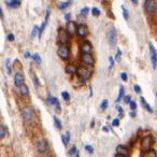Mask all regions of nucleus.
Returning a JSON list of instances; mask_svg holds the SVG:
<instances>
[{
    "instance_id": "423d86ee",
    "label": "nucleus",
    "mask_w": 157,
    "mask_h": 157,
    "mask_svg": "<svg viewBox=\"0 0 157 157\" xmlns=\"http://www.w3.org/2000/svg\"><path fill=\"white\" fill-rule=\"evenodd\" d=\"M157 8V4H156V1L155 0H145L144 2V9L147 12H154Z\"/></svg>"
},
{
    "instance_id": "f704fd0d",
    "label": "nucleus",
    "mask_w": 157,
    "mask_h": 157,
    "mask_svg": "<svg viewBox=\"0 0 157 157\" xmlns=\"http://www.w3.org/2000/svg\"><path fill=\"white\" fill-rule=\"evenodd\" d=\"M61 96H63V98L65 100H69V98H70V95H69L68 92H63L61 93Z\"/></svg>"
},
{
    "instance_id": "c9c22d12",
    "label": "nucleus",
    "mask_w": 157,
    "mask_h": 157,
    "mask_svg": "<svg viewBox=\"0 0 157 157\" xmlns=\"http://www.w3.org/2000/svg\"><path fill=\"white\" fill-rule=\"evenodd\" d=\"M85 150H86L88 153H90V154H92V153H94V149H93L92 145H85Z\"/></svg>"
},
{
    "instance_id": "5fc2aeb1",
    "label": "nucleus",
    "mask_w": 157,
    "mask_h": 157,
    "mask_svg": "<svg viewBox=\"0 0 157 157\" xmlns=\"http://www.w3.org/2000/svg\"><path fill=\"white\" fill-rule=\"evenodd\" d=\"M102 129H103V130H105V131H108V127H103V128H102Z\"/></svg>"
},
{
    "instance_id": "412c9836",
    "label": "nucleus",
    "mask_w": 157,
    "mask_h": 157,
    "mask_svg": "<svg viewBox=\"0 0 157 157\" xmlns=\"http://www.w3.org/2000/svg\"><path fill=\"white\" fill-rule=\"evenodd\" d=\"M70 4H71V0H69V1H66V2H58L57 7L60 10H65V9L67 8V7H69Z\"/></svg>"
},
{
    "instance_id": "a18cd8bd",
    "label": "nucleus",
    "mask_w": 157,
    "mask_h": 157,
    "mask_svg": "<svg viewBox=\"0 0 157 157\" xmlns=\"http://www.w3.org/2000/svg\"><path fill=\"white\" fill-rule=\"evenodd\" d=\"M109 60H110V69H111L113 66H114V59L110 56V57H109Z\"/></svg>"
},
{
    "instance_id": "6e6d98bb",
    "label": "nucleus",
    "mask_w": 157,
    "mask_h": 157,
    "mask_svg": "<svg viewBox=\"0 0 157 157\" xmlns=\"http://www.w3.org/2000/svg\"><path fill=\"white\" fill-rule=\"evenodd\" d=\"M115 157H124V156H122V155H118V154H116V155H115Z\"/></svg>"
},
{
    "instance_id": "0eeeda50",
    "label": "nucleus",
    "mask_w": 157,
    "mask_h": 157,
    "mask_svg": "<svg viewBox=\"0 0 157 157\" xmlns=\"http://www.w3.org/2000/svg\"><path fill=\"white\" fill-rule=\"evenodd\" d=\"M58 56H59L60 58H63V59H68L69 57H70V51H69V49L67 46H65V45H63V46H60L59 49H58Z\"/></svg>"
},
{
    "instance_id": "5701e85b",
    "label": "nucleus",
    "mask_w": 157,
    "mask_h": 157,
    "mask_svg": "<svg viewBox=\"0 0 157 157\" xmlns=\"http://www.w3.org/2000/svg\"><path fill=\"white\" fill-rule=\"evenodd\" d=\"M61 140H63L64 144H65V145H67V144H68V142H69V140H70V134H69V132H67L66 135H61Z\"/></svg>"
},
{
    "instance_id": "6ab92c4d",
    "label": "nucleus",
    "mask_w": 157,
    "mask_h": 157,
    "mask_svg": "<svg viewBox=\"0 0 157 157\" xmlns=\"http://www.w3.org/2000/svg\"><path fill=\"white\" fill-rule=\"evenodd\" d=\"M19 93H21L22 96H26V95H28V93H29L28 86H27V85H25V84H23L22 86H19Z\"/></svg>"
},
{
    "instance_id": "20e7f679",
    "label": "nucleus",
    "mask_w": 157,
    "mask_h": 157,
    "mask_svg": "<svg viewBox=\"0 0 157 157\" xmlns=\"http://www.w3.org/2000/svg\"><path fill=\"white\" fill-rule=\"evenodd\" d=\"M149 49H150V56H151V63H152V68L155 69L157 65V53L156 50L154 49V46L152 45V43L149 44Z\"/></svg>"
},
{
    "instance_id": "4c0bfd02",
    "label": "nucleus",
    "mask_w": 157,
    "mask_h": 157,
    "mask_svg": "<svg viewBox=\"0 0 157 157\" xmlns=\"http://www.w3.org/2000/svg\"><path fill=\"white\" fill-rule=\"evenodd\" d=\"M124 101L126 103H129L131 101V96H124Z\"/></svg>"
},
{
    "instance_id": "7c9ffc66",
    "label": "nucleus",
    "mask_w": 157,
    "mask_h": 157,
    "mask_svg": "<svg viewBox=\"0 0 157 157\" xmlns=\"http://www.w3.org/2000/svg\"><path fill=\"white\" fill-rule=\"evenodd\" d=\"M37 34H39V26H37V25H36V26L34 27V29H32L31 36H32V37H36V36H37Z\"/></svg>"
},
{
    "instance_id": "cd10ccee",
    "label": "nucleus",
    "mask_w": 157,
    "mask_h": 157,
    "mask_svg": "<svg viewBox=\"0 0 157 157\" xmlns=\"http://www.w3.org/2000/svg\"><path fill=\"white\" fill-rule=\"evenodd\" d=\"M122 10H123V15H124V19H129V13H128V10L124 7V5H122Z\"/></svg>"
},
{
    "instance_id": "f257e3e1",
    "label": "nucleus",
    "mask_w": 157,
    "mask_h": 157,
    "mask_svg": "<svg viewBox=\"0 0 157 157\" xmlns=\"http://www.w3.org/2000/svg\"><path fill=\"white\" fill-rule=\"evenodd\" d=\"M107 37H108V41H109V44L112 47H114L116 45V42H117V32H116L115 27H109L107 31Z\"/></svg>"
},
{
    "instance_id": "2f4dec72",
    "label": "nucleus",
    "mask_w": 157,
    "mask_h": 157,
    "mask_svg": "<svg viewBox=\"0 0 157 157\" xmlns=\"http://www.w3.org/2000/svg\"><path fill=\"white\" fill-rule=\"evenodd\" d=\"M92 14L94 16H99L100 15V10L98 8H93L92 9Z\"/></svg>"
},
{
    "instance_id": "393cba45",
    "label": "nucleus",
    "mask_w": 157,
    "mask_h": 157,
    "mask_svg": "<svg viewBox=\"0 0 157 157\" xmlns=\"http://www.w3.org/2000/svg\"><path fill=\"white\" fill-rule=\"evenodd\" d=\"M124 93H125V88H124V86H120V92H118V97H117V99H116V102H118L122 98L124 97Z\"/></svg>"
},
{
    "instance_id": "864d4df0",
    "label": "nucleus",
    "mask_w": 157,
    "mask_h": 157,
    "mask_svg": "<svg viewBox=\"0 0 157 157\" xmlns=\"http://www.w3.org/2000/svg\"><path fill=\"white\" fill-rule=\"evenodd\" d=\"M74 155H76V157H80V154H78V152H76Z\"/></svg>"
},
{
    "instance_id": "6e6552de",
    "label": "nucleus",
    "mask_w": 157,
    "mask_h": 157,
    "mask_svg": "<svg viewBox=\"0 0 157 157\" xmlns=\"http://www.w3.org/2000/svg\"><path fill=\"white\" fill-rule=\"evenodd\" d=\"M81 61L85 66H93L95 64V59L92 54H83L81 57Z\"/></svg>"
},
{
    "instance_id": "e433bc0d",
    "label": "nucleus",
    "mask_w": 157,
    "mask_h": 157,
    "mask_svg": "<svg viewBox=\"0 0 157 157\" xmlns=\"http://www.w3.org/2000/svg\"><path fill=\"white\" fill-rule=\"evenodd\" d=\"M120 56H122V51H120V49H117V54H116V60H117V61L120 60Z\"/></svg>"
},
{
    "instance_id": "4468645a",
    "label": "nucleus",
    "mask_w": 157,
    "mask_h": 157,
    "mask_svg": "<svg viewBox=\"0 0 157 157\" xmlns=\"http://www.w3.org/2000/svg\"><path fill=\"white\" fill-rule=\"evenodd\" d=\"M76 24L74 23V22H68L67 23V32H68L69 34H74L76 32Z\"/></svg>"
},
{
    "instance_id": "09e8293b",
    "label": "nucleus",
    "mask_w": 157,
    "mask_h": 157,
    "mask_svg": "<svg viewBox=\"0 0 157 157\" xmlns=\"http://www.w3.org/2000/svg\"><path fill=\"white\" fill-rule=\"evenodd\" d=\"M117 110H118V112H120V114L123 113V108H122V107H117Z\"/></svg>"
},
{
    "instance_id": "f03ea898",
    "label": "nucleus",
    "mask_w": 157,
    "mask_h": 157,
    "mask_svg": "<svg viewBox=\"0 0 157 157\" xmlns=\"http://www.w3.org/2000/svg\"><path fill=\"white\" fill-rule=\"evenodd\" d=\"M34 110H32V108L30 105L24 107L23 110H22V116L26 122H30V120H34Z\"/></svg>"
},
{
    "instance_id": "49530a36",
    "label": "nucleus",
    "mask_w": 157,
    "mask_h": 157,
    "mask_svg": "<svg viewBox=\"0 0 157 157\" xmlns=\"http://www.w3.org/2000/svg\"><path fill=\"white\" fill-rule=\"evenodd\" d=\"M70 16H71V14H70V13H67V14H66V15H65V19H67V21H69V19H70Z\"/></svg>"
},
{
    "instance_id": "dca6fc26",
    "label": "nucleus",
    "mask_w": 157,
    "mask_h": 157,
    "mask_svg": "<svg viewBox=\"0 0 157 157\" xmlns=\"http://www.w3.org/2000/svg\"><path fill=\"white\" fill-rule=\"evenodd\" d=\"M49 102H50L52 105H55L56 109L57 110H60V107H59V101H58V99L56 97H54V96H49Z\"/></svg>"
},
{
    "instance_id": "a211bd4d",
    "label": "nucleus",
    "mask_w": 157,
    "mask_h": 157,
    "mask_svg": "<svg viewBox=\"0 0 157 157\" xmlns=\"http://www.w3.org/2000/svg\"><path fill=\"white\" fill-rule=\"evenodd\" d=\"M141 99V103H142V105H143V108L145 109V110L147 111V112H150V113H152L153 112V110H152V108L150 107V105L147 103V101L145 99H144V97H141L140 98Z\"/></svg>"
},
{
    "instance_id": "1a4fd4ad",
    "label": "nucleus",
    "mask_w": 157,
    "mask_h": 157,
    "mask_svg": "<svg viewBox=\"0 0 157 157\" xmlns=\"http://www.w3.org/2000/svg\"><path fill=\"white\" fill-rule=\"evenodd\" d=\"M58 39L63 44H67L69 41V34L67 32V30L65 29H60L58 31Z\"/></svg>"
},
{
    "instance_id": "ea45409f",
    "label": "nucleus",
    "mask_w": 157,
    "mask_h": 157,
    "mask_svg": "<svg viewBox=\"0 0 157 157\" xmlns=\"http://www.w3.org/2000/svg\"><path fill=\"white\" fill-rule=\"evenodd\" d=\"M34 85H36V86H39V85H40L39 80H38L37 76H34Z\"/></svg>"
},
{
    "instance_id": "58836bf2",
    "label": "nucleus",
    "mask_w": 157,
    "mask_h": 157,
    "mask_svg": "<svg viewBox=\"0 0 157 157\" xmlns=\"http://www.w3.org/2000/svg\"><path fill=\"white\" fill-rule=\"evenodd\" d=\"M120 78H122L123 81H127V73L126 72H122L120 73Z\"/></svg>"
},
{
    "instance_id": "a19ab883",
    "label": "nucleus",
    "mask_w": 157,
    "mask_h": 157,
    "mask_svg": "<svg viewBox=\"0 0 157 157\" xmlns=\"http://www.w3.org/2000/svg\"><path fill=\"white\" fill-rule=\"evenodd\" d=\"M76 152H78V151H76V147H72L70 149V151H69V154H71V155H72V154H76Z\"/></svg>"
},
{
    "instance_id": "2eb2a0df",
    "label": "nucleus",
    "mask_w": 157,
    "mask_h": 157,
    "mask_svg": "<svg viewBox=\"0 0 157 157\" xmlns=\"http://www.w3.org/2000/svg\"><path fill=\"white\" fill-rule=\"evenodd\" d=\"M116 154L122 155V156L124 157H127L129 155V151L127 147H123V145H118V147H116Z\"/></svg>"
},
{
    "instance_id": "4d7b16f0",
    "label": "nucleus",
    "mask_w": 157,
    "mask_h": 157,
    "mask_svg": "<svg viewBox=\"0 0 157 157\" xmlns=\"http://www.w3.org/2000/svg\"><path fill=\"white\" fill-rule=\"evenodd\" d=\"M156 95H157V93H156Z\"/></svg>"
},
{
    "instance_id": "c03bdc74",
    "label": "nucleus",
    "mask_w": 157,
    "mask_h": 157,
    "mask_svg": "<svg viewBox=\"0 0 157 157\" xmlns=\"http://www.w3.org/2000/svg\"><path fill=\"white\" fill-rule=\"evenodd\" d=\"M8 40L9 41H14V34H8Z\"/></svg>"
},
{
    "instance_id": "b1692460",
    "label": "nucleus",
    "mask_w": 157,
    "mask_h": 157,
    "mask_svg": "<svg viewBox=\"0 0 157 157\" xmlns=\"http://www.w3.org/2000/svg\"><path fill=\"white\" fill-rule=\"evenodd\" d=\"M144 157H157V153L155 152L154 150H147Z\"/></svg>"
},
{
    "instance_id": "3c124183",
    "label": "nucleus",
    "mask_w": 157,
    "mask_h": 157,
    "mask_svg": "<svg viewBox=\"0 0 157 157\" xmlns=\"http://www.w3.org/2000/svg\"><path fill=\"white\" fill-rule=\"evenodd\" d=\"M0 17L3 19V12H2V10H1V7H0Z\"/></svg>"
},
{
    "instance_id": "9b49d317",
    "label": "nucleus",
    "mask_w": 157,
    "mask_h": 157,
    "mask_svg": "<svg viewBox=\"0 0 157 157\" xmlns=\"http://www.w3.org/2000/svg\"><path fill=\"white\" fill-rule=\"evenodd\" d=\"M14 84H15L16 87L22 86L24 84V76L21 72H16V73L14 74Z\"/></svg>"
},
{
    "instance_id": "c756f323",
    "label": "nucleus",
    "mask_w": 157,
    "mask_h": 157,
    "mask_svg": "<svg viewBox=\"0 0 157 157\" xmlns=\"http://www.w3.org/2000/svg\"><path fill=\"white\" fill-rule=\"evenodd\" d=\"M32 58H34V60L36 61V63H38V64L41 63V57H40V55L38 54V53H34V54H32Z\"/></svg>"
},
{
    "instance_id": "de8ad7c7",
    "label": "nucleus",
    "mask_w": 157,
    "mask_h": 157,
    "mask_svg": "<svg viewBox=\"0 0 157 157\" xmlns=\"http://www.w3.org/2000/svg\"><path fill=\"white\" fill-rule=\"evenodd\" d=\"M30 56H31V55H30V53H29V52H26V53H25V57H26V58H29Z\"/></svg>"
},
{
    "instance_id": "aec40b11",
    "label": "nucleus",
    "mask_w": 157,
    "mask_h": 157,
    "mask_svg": "<svg viewBox=\"0 0 157 157\" xmlns=\"http://www.w3.org/2000/svg\"><path fill=\"white\" fill-rule=\"evenodd\" d=\"M76 67L74 65H68L67 67H66V71L68 72V73H70V74H73V73H76Z\"/></svg>"
},
{
    "instance_id": "f3484780",
    "label": "nucleus",
    "mask_w": 157,
    "mask_h": 157,
    "mask_svg": "<svg viewBox=\"0 0 157 157\" xmlns=\"http://www.w3.org/2000/svg\"><path fill=\"white\" fill-rule=\"evenodd\" d=\"M7 5L12 9H16L21 5V1H19V0H10V1L7 0Z\"/></svg>"
},
{
    "instance_id": "473e14b6",
    "label": "nucleus",
    "mask_w": 157,
    "mask_h": 157,
    "mask_svg": "<svg viewBox=\"0 0 157 157\" xmlns=\"http://www.w3.org/2000/svg\"><path fill=\"white\" fill-rule=\"evenodd\" d=\"M88 11H89V9L87 8V7H85V8H83L81 10V15L82 16H86L87 15V13H88Z\"/></svg>"
},
{
    "instance_id": "4be33fe9",
    "label": "nucleus",
    "mask_w": 157,
    "mask_h": 157,
    "mask_svg": "<svg viewBox=\"0 0 157 157\" xmlns=\"http://www.w3.org/2000/svg\"><path fill=\"white\" fill-rule=\"evenodd\" d=\"M7 135V128H5V126L2 125V124H0V139H3Z\"/></svg>"
},
{
    "instance_id": "bb28decb",
    "label": "nucleus",
    "mask_w": 157,
    "mask_h": 157,
    "mask_svg": "<svg viewBox=\"0 0 157 157\" xmlns=\"http://www.w3.org/2000/svg\"><path fill=\"white\" fill-rule=\"evenodd\" d=\"M53 118H54V122H55V126H56V127H57L58 129H61V128H63V125H61V122H60V120H58V118L56 117V116H54V117H53Z\"/></svg>"
},
{
    "instance_id": "8fccbe9b",
    "label": "nucleus",
    "mask_w": 157,
    "mask_h": 157,
    "mask_svg": "<svg viewBox=\"0 0 157 157\" xmlns=\"http://www.w3.org/2000/svg\"><path fill=\"white\" fill-rule=\"evenodd\" d=\"M130 116H131V117H135V116H136V112H135V111H131Z\"/></svg>"
},
{
    "instance_id": "ddd939ff",
    "label": "nucleus",
    "mask_w": 157,
    "mask_h": 157,
    "mask_svg": "<svg viewBox=\"0 0 157 157\" xmlns=\"http://www.w3.org/2000/svg\"><path fill=\"white\" fill-rule=\"evenodd\" d=\"M76 34H78V37L85 38L87 36V27L85 25H80L76 28Z\"/></svg>"
},
{
    "instance_id": "72a5a7b5",
    "label": "nucleus",
    "mask_w": 157,
    "mask_h": 157,
    "mask_svg": "<svg viewBox=\"0 0 157 157\" xmlns=\"http://www.w3.org/2000/svg\"><path fill=\"white\" fill-rule=\"evenodd\" d=\"M129 107H130V109L132 111H135L137 109V103L135 101H132V100H131L130 102H129Z\"/></svg>"
},
{
    "instance_id": "37998d69",
    "label": "nucleus",
    "mask_w": 157,
    "mask_h": 157,
    "mask_svg": "<svg viewBox=\"0 0 157 157\" xmlns=\"http://www.w3.org/2000/svg\"><path fill=\"white\" fill-rule=\"evenodd\" d=\"M112 125H113V126H118V125H120V120H118V118H115V120H113Z\"/></svg>"
},
{
    "instance_id": "9d476101",
    "label": "nucleus",
    "mask_w": 157,
    "mask_h": 157,
    "mask_svg": "<svg viewBox=\"0 0 157 157\" xmlns=\"http://www.w3.org/2000/svg\"><path fill=\"white\" fill-rule=\"evenodd\" d=\"M152 142H153V139H152V137L151 136L144 137V138L142 139V142H141L142 149H143L144 151L150 150V147H151V145H152Z\"/></svg>"
},
{
    "instance_id": "79ce46f5",
    "label": "nucleus",
    "mask_w": 157,
    "mask_h": 157,
    "mask_svg": "<svg viewBox=\"0 0 157 157\" xmlns=\"http://www.w3.org/2000/svg\"><path fill=\"white\" fill-rule=\"evenodd\" d=\"M134 89H135V92H136V93H140V92H141V87L139 86V85H137V84L134 86Z\"/></svg>"
},
{
    "instance_id": "39448f33",
    "label": "nucleus",
    "mask_w": 157,
    "mask_h": 157,
    "mask_svg": "<svg viewBox=\"0 0 157 157\" xmlns=\"http://www.w3.org/2000/svg\"><path fill=\"white\" fill-rule=\"evenodd\" d=\"M37 150L40 153H45L47 151V142L44 138H40L36 143Z\"/></svg>"
},
{
    "instance_id": "c85d7f7f",
    "label": "nucleus",
    "mask_w": 157,
    "mask_h": 157,
    "mask_svg": "<svg viewBox=\"0 0 157 157\" xmlns=\"http://www.w3.org/2000/svg\"><path fill=\"white\" fill-rule=\"evenodd\" d=\"M108 105H109V101H108V99L102 100L101 105H100V109H101V110H105V109L108 108Z\"/></svg>"
},
{
    "instance_id": "603ef678",
    "label": "nucleus",
    "mask_w": 157,
    "mask_h": 157,
    "mask_svg": "<svg viewBox=\"0 0 157 157\" xmlns=\"http://www.w3.org/2000/svg\"><path fill=\"white\" fill-rule=\"evenodd\" d=\"M131 2L134 3V4H138V0H131Z\"/></svg>"
},
{
    "instance_id": "f8f14e48",
    "label": "nucleus",
    "mask_w": 157,
    "mask_h": 157,
    "mask_svg": "<svg viewBox=\"0 0 157 157\" xmlns=\"http://www.w3.org/2000/svg\"><path fill=\"white\" fill-rule=\"evenodd\" d=\"M80 50H81L82 54H90V53H92L93 47H92V45H90L89 42H84V43H82Z\"/></svg>"
},
{
    "instance_id": "7ed1b4c3",
    "label": "nucleus",
    "mask_w": 157,
    "mask_h": 157,
    "mask_svg": "<svg viewBox=\"0 0 157 157\" xmlns=\"http://www.w3.org/2000/svg\"><path fill=\"white\" fill-rule=\"evenodd\" d=\"M76 73H78V76H80L82 80L86 81V80H88V78H90V76H92V70H89V69L85 68V67H78V68L76 69Z\"/></svg>"
},
{
    "instance_id": "a878e982",
    "label": "nucleus",
    "mask_w": 157,
    "mask_h": 157,
    "mask_svg": "<svg viewBox=\"0 0 157 157\" xmlns=\"http://www.w3.org/2000/svg\"><path fill=\"white\" fill-rule=\"evenodd\" d=\"M5 67H7V72H8L9 74H11V72H12V68H11V60L9 59V58L5 59Z\"/></svg>"
}]
</instances>
